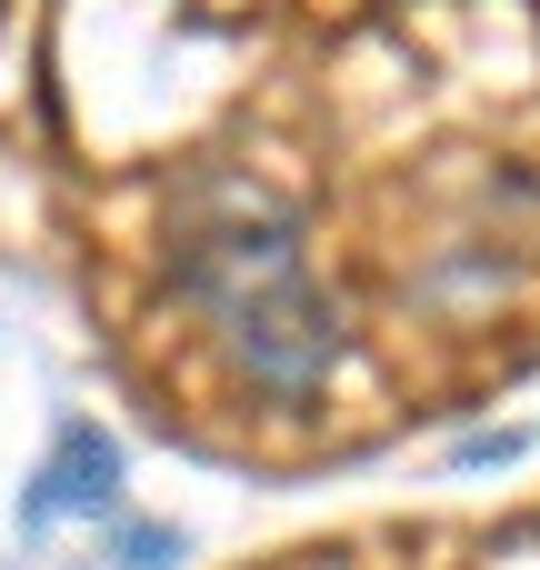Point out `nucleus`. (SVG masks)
<instances>
[{
    "label": "nucleus",
    "mask_w": 540,
    "mask_h": 570,
    "mask_svg": "<svg viewBox=\"0 0 540 570\" xmlns=\"http://www.w3.org/2000/svg\"><path fill=\"white\" fill-rule=\"evenodd\" d=\"M120 441L110 431H90V421H60V441H50V461H40V481L20 491V531H50V521H70V511H110L120 501Z\"/></svg>",
    "instance_id": "2"
},
{
    "label": "nucleus",
    "mask_w": 540,
    "mask_h": 570,
    "mask_svg": "<svg viewBox=\"0 0 540 570\" xmlns=\"http://www.w3.org/2000/svg\"><path fill=\"white\" fill-rule=\"evenodd\" d=\"M110 561H120V570H180V561H190V541H180L170 521H120V531H110Z\"/></svg>",
    "instance_id": "3"
},
{
    "label": "nucleus",
    "mask_w": 540,
    "mask_h": 570,
    "mask_svg": "<svg viewBox=\"0 0 540 570\" xmlns=\"http://www.w3.org/2000/svg\"><path fill=\"white\" fill-rule=\"evenodd\" d=\"M521 451H531L521 431H501V441H461V471H481V461H521Z\"/></svg>",
    "instance_id": "4"
},
{
    "label": "nucleus",
    "mask_w": 540,
    "mask_h": 570,
    "mask_svg": "<svg viewBox=\"0 0 540 570\" xmlns=\"http://www.w3.org/2000/svg\"><path fill=\"white\" fill-rule=\"evenodd\" d=\"M170 291H190V301L210 311L230 371H240L251 391H271V401H311V391L341 371V351H351V331H341L331 291L311 281L291 220H220V230H190V240L170 250Z\"/></svg>",
    "instance_id": "1"
}]
</instances>
